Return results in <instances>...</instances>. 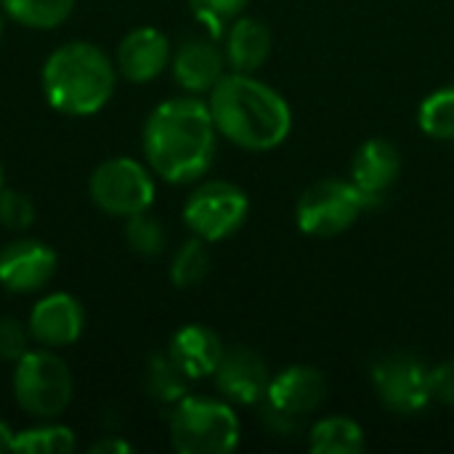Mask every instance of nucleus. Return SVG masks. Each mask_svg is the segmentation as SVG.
Listing matches in <instances>:
<instances>
[{
	"instance_id": "f257e3e1",
	"label": "nucleus",
	"mask_w": 454,
	"mask_h": 454,
	"mask_svg": "<svg viewBox=\"0 0 454 454\" xmlns=\"http://www.w3.org/2000/svg\"><path fill=\"white\" fill-rule=\"evenodd\" d=\"M218 130L210 106L194 96L157 104L144 125V157L152 173L168 184L202 178L215 157Z\"/></svg>"
},
{
	"instance_id": "f03ea898",
	"label": "nucleus",
	"mask_w": 454,
	"mask_h": 454,
	"mask_svg": "<svg viewBox=\"0 0 454 454\" xmlns=\"http://www.w3.org/2000/svg\"><path fill=\"white\" fill-rule=\"evenodd\" d=\"M218 136L247 152H271L293 130L290 104L247 72H226L207 98Z\"/></svg>"
},
{
	"instance_id": "7ed1b4c3",
	"label": "nucleus",
	"mask_w": 454,
	"mask_h": 454,
	"mask_svg": "<svg viewBox=\"0 0 454 454\" xmlns=\"http://www.w3.org/2000/svg\"><path fill=\"white\" fill-rule=\"evenodd\" d=\"M117 67L98 45L72 40L43 64L40 85L48 104L67 117H90L104 109L117 88Z\"/></svg>"
},
{
	"instance_id": "20e7f679",
	"label": "nucleus",
	"mask_w": 454,
	"mask_h": 454,
	"mask_svg": "<svg viewBox=\"0 0 454 454\" xmlns=\"http://www.w3.org/2000/svg\"><path fill=\"white\" fill-rule=\"evenodd\" d=\"M173 450L181 454H229L239 444V418L223 399L184 396L168 418Z\"/></svg>"
},
{
	"instance_id": "39448f33",
	"label": "nucleus",
	"mask_w": 454,
	"mask_h": 454,
	"mask_svg": "<svg viewBox=\"0 0 454 454\" xmlns=\"http://www.w3.org/2000/svg\"><path fill=\"white\" fill-rule=\"evenodd\" d=\"M13 399L40 420H56L72 402V372L53 348L27 351L13 362Z\"/></svg>"
},
{
	"instance_id": "423d86ee",
	"label": "nucleus",
	"mask_w": 454,
	"mask_h": 454,
	"mask_svg": "<svg viewBox=\"0 0 454 454\" xmlns=\"http://www.w3.org/2000/svg\"><path fill=\"white\" fill-rule=\"evenodd\" d=\"M364 210H370V205L351 181L322 178L298 197L295 223L303 234L327 239L348 231Z\"/></svg>"
},
{
	"instance_id": "0eeeda50",
	"label": "nucleus",
	"mask_w": 454,
	"mask_h": 454,
	"mask_svg": "<svg viewBox=\"0 0 454 454\" xmlns=\"http://www.w3.org/2000/svg\"><path fill=\"white\" fill-rule=\"evenodd\" d=\"M88 192L93 205L106 215L130 218L152 207L154 173L133 157H112L90 173Z\"/></svg>"
},
{
	"instance_id": "6e6552de",
	"label": "nucleus",
	"mask_w": 454,
	"mask_h": 454,
	"mask_svg": "<svg viewBox=\"0 0 454 454\" xmlns=\"http://www.w3.org/2000/svg\"><path fill=\"white\" fill-rule=\"evenodd\" d=\"M250 213V200L245 189L231 181H205L200 184L186 205H184V223L189 231L205 242H221L242 229Z\"/></svg>"
},
{
	"instance_id": "1a4fd4ad",
	"label": "nucleus",
	"mask_w": 454,
	"mask_h": 454,
	"mask_svg": "<svg viewBox=\"0 0 454 454\" xmlns=\"http://www.w3.org/2000/svg\"><path fill=\"white\" fill-rule=\"evenodd\" d=\"M431 370L418 354L391 351L372 364L378 399L396 415H418L434 402Z\"/></svg>"
},
{
	"instance_id": "9d476101",
	"label": "nucleus",
	"mask_w": 454,
	"mask_h": 454,
	"mask_svg": "<svg viewBox=\"0 0 454 454\" xmlns=\"http://www.w3.org/2000/svg\"><path fill=\"white\" fill-rule=\"evenodd\" d=\"M59 271V255L40 239H13L0 250V285L8 293H37Z\"/></svg>"
},
{
	"instance_id": "9b49d317",
	"label": "nucleus",
	"mask_w": 454,
	"mask_h": 454,
	"mask_svg": "<svg viewBox=\"0 0 454 454\" xmlns=\"http://www.w3.org/2000/svg\"><path fill=\"white\" fill-rule=\"evenodd\" d=\"M213 380H215L218 394L229 404L253 407L266 399L271 375H269V367L261 354H255L253 348H245V346H231L223 351V356L213 372Z\"/></svg>"
},
{
	"instance_id": "f8f14e48",
	"label": "nucleus",
	"mask_w": 454,
	"mask_h": 454,
	"mask_svg": "<svg viewBox=\"0 0 454 454\" xmlns=\"http://www.w3.org/2000/svg\"><path fill=\"white\" fill-rule=\"evenodd\" d=\"M29 335L43 348H67L80 340L85 330V309L69 293H51L29 311Z\"/></svg>"
},
{
	"instance_id": "ddd939ff",
	"label": "nucleus",
	"mask_w": 454,
	"mask_h": 454,
	"mask_svg": "<svg viewBox=\"0 0 454 454\" xmlns=\"http://www.w3.org/2000/svg\"><path fill=\"white\" fill-rule=\"evenodd\" d=\"M173 59L170 40L157 29V27H136L130 29L114 53V67L117 74L125 77L128 82L144 85L157 80Z\"/></svg>"
},
{
	"instance_id": "4468645a",
	"label": "nucleus",
	"mask_w": 454,
	"mask_h": 454,
	"mask_svg": "<svg viewBox=\"0 0 454 454\" xmlns=\"http://www.w3.org/2000/svg\"><path fill=\"white\" fill-rule=\"evenodd\" d=\"M402 176V154L386 138L364 141L351 160V184L364 194L367 205L383 202Z\"/></svg>"
},
{
	"instance_id": "2eb2a0df",
	"label": "nucleus",
	"mask_w": 454,
	"mask_h": 454,
	"mask_svg": "<svg viewBox=\"0 0 454 454\" xmlns=\"http://www.w3.org/2000/svg\"><path fill=\"white\" fill-rule=\"evenodd\" d=\"M327 378L311 364H293L271 378L266 391V404L285 410L290 415L306 418L327 402Z\"/></svg>"
},
{
	"instance_id": "dca6fc26",
	"label": "nucleus",
	"mask_w": 454,
	"mask_h": 454,
	"mask_svg": "<svg viewBox=\"0 0 454 454\" xmlns=\"http://www.w3.org/2000/svg\"><path fill=\"white\" fill-rule=\"evenodd\" d=\"M170 69L186 93H210L226 74V56L215 45V37H192L173 51Z\"/></svg>"
},
{
	"instance_id": "f3484780",
	"label": "nucleus",
	"mask_w": 454,
	"mask_h": 454,
	"mask_svg": "<svg viewBox=\"0 0 454 454\" xmlns=\"http://www.w3.org/2000/svg\"><path fill=\"white\" fill-rule=\"evenodd\" d=\"M226 346L218 338L215 330L205 325H186L181 327L168 346V356L176 362V367L189 378V380H202L213 378Z\"/></svg>"
},
{
	"instance_id": "a211bd4d",
	"label": "nucleus",
	"mask_w": 454,
	"mask_h": 454,
	"mask_svg": "<svg viewBox=\"0 0 454 454\" xmlns=\"http://www.w3.org/2000/svg\"><path fill=\"white\" fill-rule=\"evenodd\" d=\"M271 53V29L255 16H237L223 32V56L231 72L253 74Z\"/></svg>"
},
{
	"instance_id": "6ab92c4d",
	"label": "nucleus",
	"mask_w": 454,
	"mask_h": 454,
	"mask_svg": "<svg viewBox=\"0 0 454 454\" xmlns=\"http://www.w3.org/2000/svg\"><path fill=\"white\" fill-rule=\"evenodd\" d=\"M309 450L314 454H359L364 450V431L351 418H322L309 431Z\"/></svg>"
},
{
	"instance_id": "aec40b11",
	"label": "nucleus",
	"mask_w": 454,
	"mask_h": 454,
	"mask_svg": "<svg viewBox=\"0 0 454 454\" xmlns=\"http://www.w3.org/2000/svg\"><path fill=\"white\" fill-rule=\"evenodd\" d=\"M77 0H0L8 19L27 29H53L64 24Z\"/></svg>"
},
{
	"instance_id": "412c9836",
	"label": "nucleus",
	"mask_w": 454,
	"mask_h": 454,
	"mask_svg": "<svg viewBox=\"0 0 454 454\" xmlns=\"http://www.w3.org/2000/svg\"><path fill=\"white\" fill-rule=\"evenodd\" d=\"M418 125L428 138L454 141V85L428 93L418 109Z\"/></svg>"
},
{
	"instance_id": "4be33fe9",
	"label": "nucleus",
	"mask_w": 454,
	"mask_h": 454,
	"mask_svg": "<svg viewBox=\"0 0 454 454\" xmlns=\"http://www.w3.org/2000/svg\"><path fill=\"white\" fill-rule=\"evenodd\" d=\"M189 378L176 367V362L168 354L152 356L146 367V394L157 399L160 404H176L186 396Z\"/></svg>"
},
{
	"instance_id": "5701e85b",
	"label": "nucleus",
	"mask_w": 454,
	"mask_h": 454,
	"mask_svg": "<svg viewBox=\"0 0 454 454\" xmlns=\"http://www.w3.org/2000/svg\"><path fill=\"white\" fill-rule=\"evenodd\" d=\"M210 271V250H207V242L200 239V237H192L186 239L176 255H173V263H170V279L176 287L181 290H189V287H197Z\"/></svg>"
},
{
	"instance_id": "b1692460",
	"label": "nucleus",
	"mask_w": 454,
	"mask_h": 454,
	"mask_svg": "<svg viewBox=\"0 0 454 454\" xmlns=\"http://www.w3.org/2000/svg\"><path fill=\"white\" fill-rule=\"evenodd\" d=\"M77 447V439L72 428L59 426V423H43L35 428H27L16 434L13 452L21 454H69Z\"/></svg>"
},
{
	"instance_id": "393cba45",
	"label": "nucleus",
	"mask_w": 454,
	"mask_h": 454,
	"mask_svg": "<svg viewBox=\"0 0 454 454\" xmlns=\"http://www.w3.org/2000/svg\"><path fill=\"white\" fill-rule=\"evenodd\" d=\"M125 242L133 253H138L144 258H154L165 250L168 231L160 218H154L149 210H144V213L125 218Z\"/></svg>"
},
{
	"instance_id": "a878e982",
	"label": "nucleus",
	"mask_w": 454,
	"mask_h": 454,
	"mask_svg": "<svg viewBox=\"0 0 454 454\" xmlns=\"http://www.w3.org/2000/svg\"><path fill=\"white\" fill-rule=\"evenodd\" d=\"M250 0H189L192 13L197 16V21H202L213 37H223L226 27L242 16V11L247 8Z\"/></svg>"
},
{
	"instance_id": "bb28decb",
	"label": "nucleus",
	"mask_w": 454,
	"mask_h": 454,
	"mask_svg": "<svg viewBox=\"0 0 454 454\" xmlns=\"http://www.w3.org/2000/svg\"><path fill=\"white\" fill-rule=\"evenodd\" d=\"M35 221V202L29 194L16 192V189H3L0 192V226L11 231H24Z\"/></svg>"
},
{
	"instance_id": "cd10ccee",
	"label": "nucleus",
	"mask_w": 454,
	"mask_h": 454,
	"mask_svg": "<svg viewBox=\"0 0 454 454\" xmlns=\"http://www.w3.org/2000/svg\"><path fill=\"white\" fill-rule=\"evenodd\" d=\"M29 327L21 325L13 317L0 319V359L3 362H19L29 351Z\"/></svg>"
},
{
	"instance_id": "c85d7f7f",
	"label": "nucleus",
	"mask_w": 454,
	"mask_h": 454,
	"mask_svg": "<svg viewBox=\"0 0 454 454\" xmlns=\"http://www.w3.org/2000/svg\"><path fill=\"white\" fill-rule=\"evenodd\" d=\"M261 423L266 426L269 434H274L279 439H293L303 428V418L290 415L285 410H277V407H271L266 402H261Z\"/></svg>"
},
{
	"instance_id": "c756f323",
	"label": "nucleus",
	"mask_w": 454,
	"mask_h": 454,
	"mask_svg": "<svg viewBox=\"0 0 454 454\" xmlns=\"http://www.w3.org/2000/svg\"><path fill=\"white\" fill-rule=\"evenodd\" d=\"M431 380H434V399L454 407V359L442 362L431 370Z\"/></svg>"
},
{
	"instance_id": "7c9ffc66",
	"label": "nucleus",
	"mask_w": 454,
	"mask_h": 454,
	"mask_svg": "<svg viewBox=\"0 0 454 454\" xmlns=\"http://www.w3.org/2000/svg\"><path fill=\"white\" fill-rule=\"evenodd\" d=\"M133 452V447L125 442V439H117V436H109V439H101L90 447V454H128Z\"/></svg>"
},
{
	"instance_id": "2f4dec72",
	"label": "nucleus",
	"mask_w": 454,
	"mask_h": 454,
	"mask_svg": "<svg viewBox=\"0 0 454 454\" xmlns=\"http://www.w3.org/2000/svg\"><path fill=\"white\" fill-rule=\"evenodd\" d=\"M13 444H16V431L5 420H0V454L13 452Z\"/></svg>"
},
{
	"instance_id": "473e14b6",
	"label": "nucleus",
	"mask_w": 454,
	"mask_h": 454,
	"mask_svg": "<svg viewBox=\"0 0 454 454\" xmlns=\"http://www.w3.org/2000/svg\"><path fill=\"white\" fill-rule=\"evenodd\" d=\"M5 186H3V165H0V192H3Z\"/></svg>"
},
{
	"instance_id": "72a5a7b5",
	"label": "nucleus",
	"mask_w": 454,
	"mask_h": 454,
	"mask_svg": "<svg viewBox=\"0 0 454 454\" xmlns=\"http://www.w3.org/2000/svg\"><path fill=\"white\" fill-rule=\"evenodd\" d=\"M0 37H3V16H0Z\"/></svg>"
}]
</instances>
